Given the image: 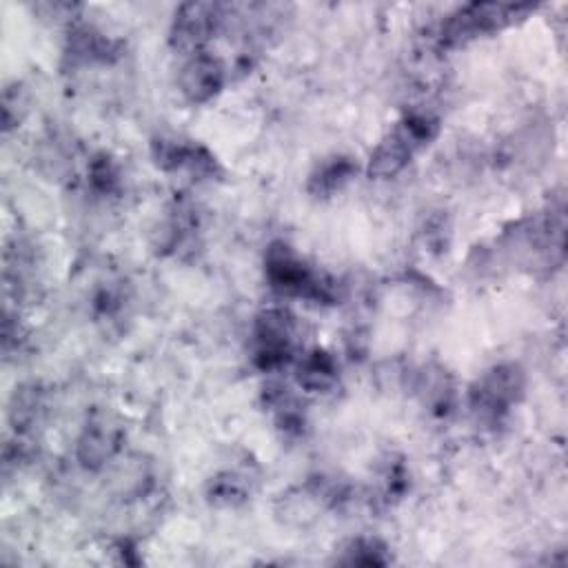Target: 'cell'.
I'll return each instance as SVG.
<instances>
[{
	"mask_svg": "<svg viewBox=\"0 0 568 568\" xmlns=\"http://www.w3.org/2000/svg\"><path fill=\"white\" fill-rule=\"evenodd\" d=\"M267 273L269 280L276 289L285 293H296V296H322V289L318 280L313 278L311 271L304 269L289 251L287 247L271 249L269 262H267Z\"/></svg>",
	"mask_w": 568,
	"mask_h": 568,
	"instance_id": "obj_3",
	"label": "cell"
},
{
	"mask_svg": "<svg viewBox=\"0 0 568 568\" xmlns=\"http://www.w3.org/2000/svg\"><path fill=\"white\" fill-rule=\"evenodd\" d=\"M517 391H519V382L515 371L497 369L482 382L477 391V406L490 415H497L513 402Z\"/></svg>",
	"mask_w": 568,
	"mask_h": 568,
	"instance_id": "obj_7",
	"label": "cell"
},
{
	"mask_svg": "<svg viewBox=\"0 0 568 568\" xmlns=\"http://www.w3.org/2000/svg\"><path fill=\"white\" fill-rule=\"evenodd\" d=\"M351 176V163L347 161H338V163H331L327 165L316 178H313V192L316 194H331L335 192L347 178Z\"/></svg>",
	"mask_w": 568,
	"mask_h": 568,
	"instance_id": "obj_9",
	"label": "cell"
},
{
	"mask_svg": "<svg viewBox=\"0 0 568 568\" xmlns=\"http://www.w3.org/2000/svg\"><path fill=\"white\" fill-rule=\"evenodd\" d=\"M335 380L333 362L324 353H316L300 366V382L313 391L329 389Z\"/></svg>",
	"mask_w": 568,
	"mask_h": 568,
	"instance_id": "obj_8",
	"label": "cell"
},
{
	"mask_svg": "<svg viewBox=\"0 0 568 568\" xmlns=\"http://www.w3.org/2000/svg\"><path fill=\"white\" fill-rule=\"evenodd\" d=\"M176 19H178L174 30L176 43L180 48H196L209 39V34L216 30L223 17L218 6L198 3V6H185Z\"/></svg>",
	"mask_w": 568,
	"mask_h": 568,
	"instance_id": "obj_5",
	"label": "cell"
},
{
	"mask_svg": "<svg viewBox=\"0 0 568 568\" xmlns=\"http://www.w3.org/2000/svg\"><path fill=\"white\" fill-rule=\"evenodd\" d=\"M435 121L426 116H411L386 143L380 145L371 161V174L380 178L397 174L411 161V156L435 136Z\"/></svg>",
	"mask_w": 568,
	"mask_h": 568,
	"instance_id": "obj_1",
	"label": "cell"
},
{
	"mask_svg": "<svg viewBox=\"0 0 568 568\" xmlns=\"http://www.w3.org/2000/svg\"><path fill=\"white\" fill-rule=\"evenodd\" d=\"M517 12H524V8L515 6H495V3H482V6H471L462 12H457L444 28L442 32V43L446 45H457L468 39H475L479 34L493 32L508 23Z\"/></svg>",
	"mask_w": 568,
	"mask_h": 568,
	"instance_id": "obj_2",
	"label": "cell"
},
{
	"mask_svg": "<svg viewBox=\"0 0 568 568\" xmlns=\"http://www.w3.org/2000/svg\"><path fill=\"white\" fill-rule=\"evenodd\" d=\"M220 85H223V72L211 56L200 54L185 70L183 87H185V94L196 103L207 101L209 96H214Z\"/></svg>",
	"mask_w": 568,
	"mask_h": 568,
	"instance_id": "obj_6",
	"label": "cell"
},
{
	"mask_svg": "<svg viewBox=\"0 0 568 568\" xmlns=\"http://www.w3.org/2000/svg\"><path fill=\"white\" fill-rule=\"evenodd\" d=\"M256 340H258V360L262 366L271 369L282 364L291 349L289 316L282 311H269L265 318H260Z\"/></svg>",
	"mask_w": 568,
	"mask_h": 568,
	"instance_id": "obj_4",
	"label": "cell"
}]
</instances>
